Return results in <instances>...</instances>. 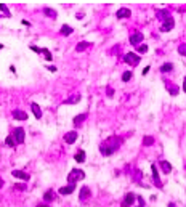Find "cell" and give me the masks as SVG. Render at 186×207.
I'll return each mask as SVG.
<instances>
[{"label": "cell", "mask_w": 186, "mask_h": 207, "mask_svg": "<svg viewBox=\"0 0 186 207\" xmlns=\"http://www.w3.org/2000/svg\"><path fill=\"white\" fill-rule=\"evenodd\" d=\"M124 138L122 137H109L107 140L104 141V143L99 145V151H101L103 156H111V154H114V151H117L120 148V145H122Z\"/></svg>", "instance_id": "cell-1"}, {"label": "cell", "mask_w": 186, "mask_h": 207, "mask_svg": "<svg viewBox=\"0 0 186 207\" xmlns=\"http://www.w3.org/2000/svg\"><path fill=\"white\" fill-rule=\"evenodd\" d=\"M85 178V174H84V170H80V169H74L71 172V174L67 175V182L69 185H76V182H79V180H84Z\"/></svg>", "instance_id": "cell-2"}, {"label": "cell", "mask_w": 186, "mask_h": 207, "mask_svg": "<svg viewBox=\"0 0 186 207\" xmlns=\"http://www.w3.org/2000/svg\"><path fill=\"white\" fill-rule=\"evenodd\" d=\"M140 59H141V56L138 53H133V51H127L124 55V61L127 64H130V66H136L140 63Z\"/></svg>", "instance_id": "cell-3"}, {"label": "cell", "mask_w": 186, "mask_h": 207, "mask_svg": "<svg viewBox=\"0 0 186 207\" xmlns=\"http://www.w3.org/2000/svg\"><path fill=\"white\" fill-rule=\"evenodd\" d=\"M173 27H175V21H173V18H172V16H168V18L162 23L161 31H162V32H170Z\"/></svg>", "instance_id": "cell-4"}, {"label": "cell", "mask_w": 186, "mask_h": 207, "mask_svg": "<svg viewBox=\"0 0 186 207\" xmlns=\"http://www.w3.org/2000/svg\"><path fill=\"white\" fill-rule=\"evenodd\" d=\"M24 138H26V133H24V128H15V141H16V145L18 143H24Z\"/></svg>", "instance_id": "cell-5"}, {"label": "cell", "mask_w": 186, "mask_h": 207, "mask_svg": "<svg viewBox=\"0 0 186 207\" xmlns=\"http://www.w3.org/2000/svg\"><path fill=\"white\" fill-rule=\"evenodd\" d=\"M143 39H145V36H143L141 32H135L130 36V44L132 45H141L143 44Z\"/></svg>", "instance_id": "cell-6"}, {"label": "cell", "mask_w": 186, "mask_h": 207, "mask_svg": "<svg viewBox=\"0 0 186 207\" xmlns=\"http://www.w3.org/2000/svg\"><path fill=\"white\" fill-rule=\"evenodd\" d=\"M77 132L76 130H71V132H67L66 135H64V141H66L67 145H72V143H76V140H77Z\"/></svg>", "instance_id": "cell-7"}, {"label": "cell", "mask_w": 186, "mask_h": 207, "mask_svg": "<svg viewBox=\"0 0 186 207\" xmlns=\"http://www.w3.org/2000/svg\"><path fill=\"white\" fill-rule=\"evenodd\" d=\"M11 175L15 177V178H19V180H23V182H27L31 177H29V174H26V172L23 170H13L11 172Z\"/></svg>", "instance_id": "cell-8"}, {"label": "cell", "mask_w": 186, "mask_h": 207, "mask_svg": "<svg viewBox=\"0 0 186 207\" xmlns=\"http://www.w3.org/2000/svg\"><path fill=\"white\" fill-rule=\"evenodd\" d=\"M151 174H153V177H154V183H156V186L157 188H162V183H161V178H159V174H157V167L154 165H151Z\"/></svg>", "instance_id": "cell-9"}, {"label": "cell", "mask_w": 186, "mask_h": 207, "mask_svg": "<svg viewBox=\"0 0 186 207\" xmlns=\"http://www.w3.org/2000/svg\"><path fill=\"white\" fill-rule=\"evenodd\" d=\"M11 116L16 120H26V119H27V114H26V111H23V109H15L11 113Z\"/></svg>", "instance_id": "cell-10"}, {"label": "cell", "mask_w": 186, "mask_h": 207, "mask_svg": "<svg viewBox=\"0 0 186 207\" xmlns=\"http://www.w3.org/2000/svg\"><path fill=\"white\" fill-rule=\"evenodd\" d=\"M74 189H76V185H66V186L59 188V194L67 196V194H71V193H74Z\"/></svg>", "instance_id": "cell-11"}, {"label": "cell", "mask_w": 186, "mask_h": 207, "mask_svg": "<svg viewBox=\"0 0 186 207\" xmlns=\"http://www.w3.org/2000/svg\"><path fill=\"white\" fill-rule=\"evenodd\" d=\"M90 194H92L90 188H88V186H82V188H80V196H79V199L84 202L85 199H88V197H90Z\"/></svg>", "instance_id": "cell-12"}, {"label": "cell", "mask_w": 186, "mask_h": 207, "mask_svg": "<svg viewBox=\"0 0 186 207\" xmlns=\"http://www.w3.org/2000/svg\"><path fill=\"white\" fill-rule=\"evenodd\" d=\"M133 202H135V194H132V193H128L127 196L124 197V202H122V207H130Z\"/></svg>", "instance_id": "cell-13"}, {"label": "cell", "mask_w": 186, "mask_h": 207, "mask_svg": "<svg viewBox=\"0 0 186 207\" xmlns=\"http://www.w3.org/2000/svg\"><path fill=\"white\" fill-rule=\"evenodd\" d=\"M130 10H128V8H119L117 10V13H116V16H117L119 19H122V18H128V16H130Z\"/></svg>", "instance_id": "cell-14"}, {"label": "cell", "mask_w": 186, "mask_h": 207, "mask_svg": "<svg viewBox=\"0 0 186 207\" xmlns=\"http://www.w3.org/2000/svg\"><path fill=\"white\" fill-rule=\"evenodd\" d=\"M159 165H161V169H162L164 174H170V172H172V165H170V162L164 161V159H162L161 162H159Z\"/></svg>", "instance_id": "cell-15"}, {"label": "cell", "mask_w": 186, "mask_h": 207, "mask_svg": "<svg viewBox=\"0 0 186 207\" xmlns=\"http://www.w3.org/2000/svg\"><path fill=\"white\" fill-rule=\"evenodd\" d=\"M31 109H32V113H34V116H36L37 119L42 117V109H40V106H39L37 103H31Z\"/></svg>", "instance_id": "cell-16"}, {"label": "cell", "mask_w": 186, "mask_h": 207, "mask_svg": "<svg viewBox=\"0 0 186 207\" xmlns=\"http://www.w3.org/2000/svg\"><path fill=\"white\" fill-rule=\"evenodd\" d=\"M88 47H90V44H88L87 40H84V42H79V44L76 45V51H77V53H82V51H84V50H87Z\"/></svg>", "instance_id": "cell-17"}, {"label": "cell", "mask_w": 186, "mask_h": 207, "mask_svg": "<svg viewBox=\"0 0 186 207\" xmlns=\"http://www.w3.org/2000/svg\"><path fill=\"white\" fill-rule=\"evenodd\" d=\"M165 87L168 88V93L172 95V96H175V95H178V87H176V85H172L170 82H165Z\"/></svg>", "instance_id": "cell-18"}, {"label": "cell", "mask_w": 186, "mask_h": 207, "mask_svg": "<svg viewBox=\"0 0 186 207\" xmlns=\"http://www.w3.org/2000/svg\"><path fill=\"white\" fill-rule=\"evenodd\" d=\"M74 159H76V162H79V164L85 162V151H84V149H79V151L76 153Z\"/></svg>", "instance_id": "cell-19"}, {"label": "cell", "mask_w": 186, "mask_h": 207, "mask_svg": "<svg viewBox=\"0 0 186 207\" xmlns=\"http://www.w3.org/2000/svg\"><path fill=\"white\" fill-rule=\"evenodd\" d=\"M85 119H87V114H79V116H76V117H74V120H72V122H74L76 127H79V125H82V124H84Z\"/></svg>", "instance_id": "cell-20"}, {"label": "cell", "mask_w": 186, "mask_h": 207, "mask_svg": "<svg viewBox=\"0 0 186 207\" xmlns=\"http://www.w3.org/2000/svg\"><path fill=\"white\" fill-rule=\"evenodd\" d=\"M72 32H74V29H72L71 26H67V24H64L61 27V34H63V36H71Z\"/></svg>", "instance_id": "cell-21"}, {"label": "cell", "mask_w": 186, "mask_h": 207, "mask_svg": "<svg viewBox=\"0 0 186 207\" xmlns=\"http://www.w3.org/2000/svg\"><path fill=\"white\" fill-rule=\"evenodd\" d=\"M172 69H173V64H172V63H165V64H162V66H161V72H170Z\"/></svg>", "instance_id": "cell-22"}, {"label": "cell", "mask_w": 186, "mask_h": 207, "mask_svg": "<svg viewBox=\"0 0 186 207\" xmlns=\"http://www.w3.org/2000/svg\"><path fill=\"white\" fill-rule=\"evenodd\" d=\"M157 18L162 19V21H165V19L168 18V11H167V10H159V11H157Z\"/></svg>", "instance_id": "cell-23"}, {"label": "cell", "mask_w": 186, "mask_h": 207, "mask_svg": "<svg viewBox=\"0 0 186 207\" xmlns=\"http://www.w3.org/2000/svg\"><path fill=\"white\" fill-rule=\"evenodd\" d=\"M53 197H55V193L51 191V189H48V191H45V194H44V199H45L47 202L53 201Z\"/></svg>", "instance_id": "cell-24"}, {"label": "cell", "mask_w": 186, "mask_h": 207, "mask_svg": "<svg viewBox=\"0 0 186 207\" xmlns=\"http://www.w3.org/2000/svg\"><path fill=\"white\" fill-rule=\"evenodd\" d=\"M143 145H145V146H151V145H154V138H153V137H149V135H146L145 138H143Z\"/></svg>", "instance_id": "cell-25"}, {"label": "cell", "mask_w": 186, "mask_h": 207, "mask_svg": "<svg viewBox=\"0 0 186 207\" xmlns=\"http://www.w3.org/2000/svg\"><path fill=\"white\" fill-rule=\"evenodd\" d=\"M80 100V95H74V96H71L69 100H66L64 101V105H71V103H77Z\"/></svg>", "instance_id": "cell-26"}, {"label": "cell", "mask_w": 186, "mask_h": 207, "mask_svg": "<svg viewBox=\"0 0 186 207\" xmlns=\"http://www.w3.org/2000/svg\"><path fill=\"white\" fill-rule=\"evenodd\" d=\"M5 143H7V146H15V145H16V141H15V137L8 135V137L5 138Z\"/></svg>", "instance_id": "cell-27"}, {"label": "cell", "mask_w": 186, "mask_h": 207, "mask_svg": "<svg viewBox=\"0 0 186 207\" xmlns=\"http://www.w3.org/2000/svg\"><path fill=\"white\" fill-rule=\"evenodd\" d=\"M132 76H133V74H132L130 71H125L124 74H122V80H124V82H128V80L132 79Z\"/></svg>", "instance_id": "cell-28"}, {"label": "cell", "mask_w": 186, "mask_h": 207, "mask_svg": "<svg viewBox=\"0 0 186 207\" xmlns=\"http://www.w3.org/2000/svg\"><path fill=\"white\" fill-rule=\"evenodd\" d=\"M178 53L181 55V56H186V44L178 45Z\"/></svg>", "instance_id": "cell-29"}, {"label": "cell", "mask_w": 186, "mask_h": 207, "mask_svg": "<svg viewBox=\"0 0 186 207\" xmlns=\"http://www.w3.org/2000/svg\"><path fill=\"white\" fill-rule=\"evenodd\" d=\"M42 53H44L45 59H48V61H51V58H53V56H51V53H50L48 50H47V48H42Z\"/></svg>", "instance_id": "cell-30"}, {"label": "cell", "mask_w": 186, "mask_h": 207, "mask_svg": "<svg viewBox=\"0 0 186 207\" xmlns=\"http://www.w3.org/2000/svg\"><path fill=\"white\" fill-rule=\"evenodd\" d=\"M146 51H148V45H145V44L138 45V53H146Z\"/></svg>", "instance_id": "cell-31"}, {"label": "cell", "mask_w": 186, "mask_h": 207, "mask_svg": "<svg viewBox=\"0 0 186 207\" xmlns=\"http://www.w3.org/2000/svg\"><path fill=\"white\" fill-rule=\"evenodd\" d=\"M45 13H47V16H51V18H56V13H55V10H50V8H45Z\"/></svg>", "instance_id": "cell-32"}, {"label": "cell", "mask_w": 186, "mask_h": 207, "mask_svg": "<svg viewBox=\"0 0 186 207\" xmlns=\"http://www.w3.org/2000/svg\"><path fill=\"white\" fill-rule=\"evenodd\" d=\"M141 177H143L141 170H135V175H133V180H135V182H138V180H140Z\"/></svg>", "instance_id": "cell-33"}, {"label": "cell", "mask_w": 186, "mask_h": 207, "mask_svg": "<svg viewBox=\"0 0 186 207\" xmlns=\"http://www.w3.org/2000/svg\"><path fill=\"white\" fill-rule=\"evenodd\" d=\"M0 11H3L7 16H10V13H8V8H7V5H3V3H0Z\"/></svg>", "instance_id": "cell-34"}, {"label": "cell", "mask_w": 186, "mask_h": 207, "mask_svg": "<svg viewBox=\"0 0 186 207\" xmlns=\"http://www.w3.org/2000/svg\"><path fill=\"white\" fill-rule=\"evenodd\" d=\"M16 189H26V185H16Z\"/></svg>", "instance_id": "cell-35"}, {"label": "cell", "mask_w": 186, "mask_h": 207, "mask_svg": "<svg viewBox=\"0 0 186 207\" xmlns=\"http://www.w3.org/2000/svg\"><path fill=\"white\" fill-rule=\"evenodd\" d=\"M148 72H149V66H146L145 69H143V74H148Z\"/></svg>", "instance_id": "cell-36"}, {"label": "cell", "mask_w": 186, "mask_h": 207, "mask_svg": "<svg viewBox=\"0 0 186 207\" xmlns=\"http://www.w3.org/2000/svg\"><path fill=\"white\" fill-rule=\"evenodd\" d=\"M107 96H112V88L107 87Z\"/></svg>", "instance_id": "cell-37"}, {"label": "cell", "mask_w": 186, "mask_h": 207, "mask_svg": "<svg viewBox=\"0 0 186 207\" xmlns=\"http://www.w3.org/2000/svg\"><path fill=\"white\" fill-rule=\"evenodd\" d=\"M183 90H185V93H186V76H185V80H183Z\"/></svg>", "instance_id": "cell-38"}, {"label": "cell", "mask_w": 186, "mask_h": 207, "mask_svg": "<svg viewBox=\"0 0 186 207\" xmlns=\"http://www.w3.org/2000/svg\"><path fill=\"white\" fill-rule=\"evenodd\" d=\"M36 207H50V206H47V204H37Z\"/></svg>", "instance_id": "cell-39"}, {"label": "cell", "mask_w": 186, "mask_h": 207, "mask_svg": "<svg viewBox=\"0 0 186 207\" xmlns=\"http://www.w3.org/2000/svg\"><path fill=\"white\" fill-rule=\"evenodd\" d=\"M140 207H143V206H140Z\"/></svg>", "instance_id": "cell-40"}, {"label": "cell", "mask_w": 186, "mask_h": 207, "mask_svg": "<svg viewBox=\"0 0 186 207\" xmlns=\"http://www.w3.org/2000/svg\"><path fill=\"white\" fill-rule=\"evenodd\" d=\"M0 185H2V183H0Z\"/></svg>", "instance_id": "cell-41"}]
</instances>
